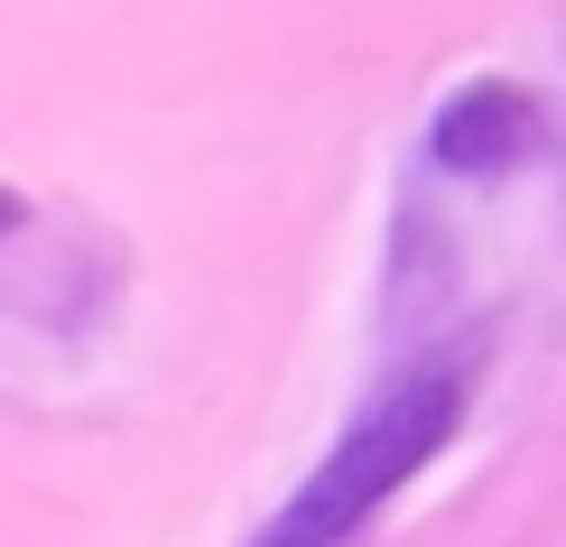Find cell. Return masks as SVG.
I'll use <instances>...</instances> for the list:
<instances>
[{"instance_id":"obj_1","label":"cell","mask_w":566,"mask_h":547,"mask_svg":"<svg viewBox=\"0 0 566 547\" xmlns=\"http://www.w3.org/2000/svg\"><path fill=\"white\" fill-rule=\"evenodd\" d=\"M464 409H474V353L409 362L390 390H371L363 409L344 418V436L316 455V473L270 511V529L251 547H353L446 445H455Z\"/></svg>"},{"instance_id":"obj_2","label":"cell","mask_w":566,"mask_h":547,"mask_svg":"<svg viewBox=\"0 0 566 547\" xmlns=\"http://www.w3.org/2000/svg\"><path fill=\"white\" fill-rule=\"evenodd\" d=\"M530 149H538V103L511 75H474L428 122V158L446 177H511Z\"/></svg>"},{"instance_id":"obj_3","label":"cell","mask_w":566,"mask_h":547,"mask_svg":"<svg viewBox=\"0 0 566 547\" xmlns=\"http://www.w3.org/2000/svg\"><path fill=\"white\" fill-rule=\"evenodd\" d=\"M19 223H29V204H19V196H10V186H0V242H10V232H19Z\"/></svg>"}]
</instances>
